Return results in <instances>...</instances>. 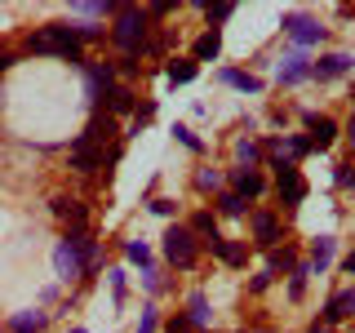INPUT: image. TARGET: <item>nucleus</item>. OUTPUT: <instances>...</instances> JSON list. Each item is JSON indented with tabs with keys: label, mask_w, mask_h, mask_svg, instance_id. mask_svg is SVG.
<instances>
[{
	"label": "nucleus",
	"mask_w": 355,
	"mask_h": 333,
	"mask_svg": "<svg viewBox=\"0 0 355 333\" xmlns=\"http://www.w3.org/2000/svg\"><path fill=\"white\" fill-rule=\"evenodd\" d=\"M231 14H236V5H209V18H214V22L231 18Z\"/></svg>",
	"instance_id": "obj_32"
},
{
	"label": "nucleus",
	"mask_w": 355,
	"mask_h": 333,
	"mask_svg": "<svg viewBox=\"0 0 355 333\" xmlns=\"http://www.w3.org/2000/svg\"><path fill=\"white\" fill-rule=\"evenodd\" d=\"M107 133H111V116H94V120H89V129H85V138H80V142H89V147H94L98 138H107Z\"/></svg>",
	"instance_id": "obj_17"
},
{
	"label": "nucleus",
	"mask_w": 355,
	"mask_h": 333,
	"mask_svg": "<svg viewBox=\"0 0 355 333\" xmlns=\"http://www.w3.org/2000/svg\"><path fill=\"white\" fill-rule=\"evenodd\" d=\"M306 76H311L306 53H288V58L280 62V85H297V80H306Z\"/></svg>",
	"instance_id": "obj_8"
},
{
	"label": "nucleus",
	"mask_w": 355,
	"mask_h": 333,
	"mask_svg": "<svg viewBox=\"0 0 355 333\" xmlns=\"http://www.w3.org/2000/svg\"><path fill=\"white\" fill-rule=\"evenodd\" d=\"M284 31L297 44H320V40H324V27H320V22H311V18H302V14H288L284 18Z\"/></svg>",
	"instance_id": "obj_6"
},
{
	"label": "nucleus",
	"mask_w": 355,
	"mask_h": 333,
	"mask_svg": "<svg viewBox=\"0 0 355 333\" xmlns=\"http://www.w3.org/2000/svg\"><path fill=\"white\" fill-rule=\"evenodd\" d=\"M40 329H44L40 311H22V316H14V333H40Z\"/></svg>",
	"instance_id": "obj_16"
},
{
	"label": "nucleus",
	"mask_w": 355,
	"mask_h": 333,
	"mask_svg": "<svg viewBox=\"0 0 355 333\" xmlns=\"http://www.w3.org/2000/svg\"><path fill=\"white\" fill-rule=\"evenodd\" d=\"M218 80L236 85V89H244V94H258V89H262V80H258V76H244V71H218Z\"/></svg>",
	"instance_id": "obj_13"
},
{
	"label": "nucleus",
	"mask_w": 355,
	"mask_h": 333,
	"mask_svg": "<svg viewBox=\"0 0 355 333\" xmlns=\"http://www.w3.org/2000/svg\"><path fill=\"white\" fill-rule=\"evenodd\" d=\"M164 333H196V325L187 316H178V320H169V329H164Z\"/></svg>",
	"instance_id": "obj_30"
},
{
	"label": "nucleus",
	"mask_w": 355,
	"mask_h": 333,
	"mask_svg": "<svg viewBox=\"0 0 355 333\" xmlns=\"http://www.w3.org/2000/svg\"><path fill=\"white\" fill-rule=\"evenodd\" d=\"M209 244H214V253H218L222 262H244V253L236 249V244H227V240H222V236H214V240H209Z\"/></svg>",
	"instance_id": "obj_21"
},
{
	"label": "nucleus",
	"mask_w": 355,
	"mask_h": 333,
	"mask_svg": "<svg viewBox=\"0 0 355 333\" xmlns=\"http://www.w3.org/2000/svg\"><path fill=\"white\" fill-rule=\"evenodd\" d=\"M125 253H129V262H142V266L151 262V249H147V244H138V240H129V244H125Z\"/></svg>",
	"instance_id": "obj_25"
},
{
	"label": "nucleus",
	"mask_w": 355,
	"mask_h": 333,
	"mask_svg": "<svg viewBox=\"0 0 355 333\" xmlns=\"http://www.w3.org/2000/svg\"><path fill=\"white\" fill-rule=\"evenodd\" d=\"M342 266H347V275H355V253H351V258H347V262H342Z\"/></svg>",
	"instance_id": "obj_37"
},
{
	"label": "nucleus",
	"mask_w": 355,
	"mask_h": 333,
	"mask_svg": "<svg viewBox=\"0 0 355 333\" xmlns=\"http://www.w3.org/2000/svg\"><path fill=\"white\" fill-rule=\"evenodd\" d=\"M164 253H169V262L178 266H191L196 262V240L187 227H169V236H164Z\"/></svg>",
	"instance_id": "obj_4"
},
{
	"label": "nucleus",
	"mask_w": 355,
	"mask_h": 333,
	"mask_svg": "<svg viewBox=\"0 0 355 333\" xmlns=\"http://www.w3.org/2000/svg\"><path fill=\"white\" fill-rule=\"evenodd\" d=\"M338 187H347V191H355V173H351V169H338Z\"/></svg>",
	"instance_id": "obj_35"
},
{
	"label": "nucleus",
	"mask_w": 355,
	"mask_h": 333,
	"mask_svg": "<svg viewBox=\"0 0 355 333\" xmlns=\"http://www.w3.org/2000/svg\"><path fill=\"white\" fill-rule=\"evenodd\" d=\"M253 236H258V244H266L271 249L275 240H280V227H275L271 214H253Z\"/></svg>",
	"instance_id": "obj_11"
},
{
	"label": "nucleus",
	"mask_w": 355,
	"mask_h": 333,
	"mask_svg": "<svg viewBox=\"0 0 355 333\" xmlns=\"http://www.w3.org/2000/svg\"><path fill=\"white\" fill-rule=\"evenodd\" d=\"M191 227L200 231V236H209V240L218 236V231H214V218H209V214H196V222H191Z\"/></svg>",
	"instance_id": "obj_29"
},
{
	"label": "nucleus",
	"mask_w": 355,
	"mask_h": 333,
	"mask_svg": "<svg viewBox=\"0 0 355 333\" xmlns=\"http://www.w3.org/2000/svg\"><path fill=\"white\" fill-rule=\"evenodd\" d=\"M236 187H240V191H236L240 200H244V196H258V191H262V178L253 173V169H240V173H236Z\"/></svg>",
	"instance_id": "obj_15"
},
{
	"label": "nucleus",
	"mask_w": 355,
	"mask_h": 333,
	"mask_svg": "<svg viewBox=\"0 0 355 333\" xmlns=\"http://www.w3.org/2000/svg\"><path fill=\"white\" fill-rule=\"evenodd\" d=\"M218 49H222V40H218V31H205V36L196 40V58L200 62H209V58H218Z\"/></svg>",
	"instance_id": "obj_14"
},
{
	"label": "nucleus",
	"mask_w": 355,
	"mask_h": 333,
	"mask_svg": "<svg viewBox=\"0 0 355 333\" xmlns=\"http://www.w3.org/2000/svg\"><path fill=\"white\" fill-rule=\"evenodd\" d=\"M187 320L200 329V325H209V302H205V293H191V311H187Z\"/></svg>",
	"instance_id": "obj_20"
},
{
	"label": "nucleus",
	"mask_w": 355,
	"mask_h": 333,
	"mask_svg": "<svg viewBox=\"0 0 355 333\" xmlns=\"http://www.w3.org/2000/svg\"><path fill=\"white\" fill-rule=\"evenodd\" d=\"M133 107V94L129 89H116V94H111V111H129Z\"/></svg>",
	"instance_id": "obj_27"
},
{
	"label": "nucleus",
	"mask_w": 355,
	"mask_h": 333,
	"mask_svg": "<svg viewBox=\"0 0 355 333\" xmlns=\"http://www.w3.org/2000/svg\"><path fill=\"white\" fill-rule=\"evenodd\" d=\"M329 258H333V236H320L315 249H311V266H320V271H324Z\"/></svg>",
	"instance_id": "obj_18"
},
{
	"label": "nucleus",
	"mask_w": 355,
	"mask_h": 333,
	"mask_svg": "<svg viewBox=\"0 0 355 333\" xmlns=\"http://www.w3.org/2000/svg\"><path fill=\"white\" fill-rule=\"evenodd\" d=\"M31 53H58V58H80V40L71 27H44L31 36Z\"/></svg>",
	"instance_id": "obj_2"
},
{
	"label": "nucleus",
	"mask_w": 355,
	"mask_h": 333,
	"mask_svg": "<svg viewBox=\"0 0 355 333\" xmlns=\"http://www.w3.org/2000/svg\"><path fill=\"white\" fill-rule=\"evenodd\" d=\"M275 169H280V196H284V205H288V209H293V205H302V196H306L302 173H297L293 164H284V160H275Z\"/></svg>",
	"instance_id": "obj_5"
},
{
	"label": "nucleus",
	"mask_w": 355,
	"mask_h": 333,
	"mask_svg": "<svg viewBox=\"0 0 355 333\" xmlns=\"http://www.w3.org/2000/svg\"><path fill=\"white\" fill-rule=\"evenodd\" d=\"M71 164H76V169H98V164H103V155H98V147H89V142H76Z\"/></svg>",
	"instance_id": "obj_12"
},
{
	"label": "nucleus",
	"mask_w": 355,
	"mask_h": 333,
	"mask_svg": "<svg viewBox=\"0 0 355 333\" xmlns=\"http://www.w3.org/2000/svg\"><path fill=\"white\" fill-rule=\"evenodd\" d=\"M103 89H111V67H89V94H103Z\"/></svg>",
	"instance_id": "obj_19"
},
{
	"label": "nucleus",
	"mask_w": 355,
	"mask_h": 333,
	"mask_svg": "<svg viewBox=\"0 0 355 333\" xmlns=\"http://www.w3.org/2000/svg\"><path fill=\"white\" fill-rule=\"evenodd\" d=\"M218 209H222V214H227V218H240V214H244V200H240L236 191H227V196L218 200Z\"/></svg>",
	"instance_id": "obj_23"
},
{
	"label": "nucleus",
	"mask_w": 355,
	"mask_h": 333,
	"mask_svg": "<svg viewBox=\"0 0 355 333\" xmlns=\"http://www.w3.org/2000/svg\"><path fill=\"white\" fill-rule=\"evenodd\" d=\"M306 125H311V142H306V147H320V151H324L333 142V133H338V125H333L329 116H311Z\"/></svg>",
	"instance_id": "obj_9"
},
{
	"label": "nucleus",
	"mask_w": 355,
	"mask_h": 333,
	"mask_svg": "<svg viewBox=\"0 0 355 333\" xmlns=\"http://www.w3.org/2000/svg\"><path fill=\"white\" fill-rule=\"evenodd\" d=\"M173 133H178V142H182V147H191V151H200V138L187 125H173Z\"/></svg>",
	"instance_id": "obj_28"
},
{
	"label": "nucleus",
	"mask_w": 355,
	"mask_h": 333,
	"mask_svg": "<svg viewBox=\"0 0 355 333\" xmlns=\"http://www.w3.org/2000/svg\"><path fill=\"white\" fill-rule=\"evenodd\" d=\"M133 333H155V311L151 307L142 311V320H138V329H133Z\"/></svg>",
	"instance_id": "obj_31"
},
{
	"label": "nucleus",
	"mask_w": 355,
	"mask_h": 333,
	"mask_svg": "<svg viewBox=\"0 0 355 333\" xmlns=\"http://www.w3.org/2000/svg\"><path fill=\"white\" fill-rule=\"evenodd\" d=\"M94 262V240L85 236V231H76V236H67L58 249H53V266H58L62 280H76V275L85 271V266Z\"/></svg>",
	"instance_id": "obj_1"
},
{
	"label": "nucleus",
	"mask_w": 355,
	"mask_h": 333,
	"mask_svg": "<svg viewBox=\"0 0 355 333\" xmlns=\"http://www.w3.org/2000/svg\"><path fill=\"white\" fill-rule=\"evenodd\" d=\"M196 182H200V191H214V187H222V173H218V169H205Z\"/></svg>",
	"instance_id": "obj_26"
},
{
	"label": "nucleus",
	"mask_w": 355,
	"mask_h": 333,
	"mask_svg": "<svg viewBox=\"0 0 355 333\" xmlns=\"http://www.w3.org/2000/svg\"><path fill=\"white\" fill-rule=\"evenodd\" d=\"M236 155H240V164H258V155H262V147H258V142H249V138H244L240 147H236Z\"/></svg>",
	"instance_id": "obj_24"
},
{
	"label": "nucleus",
	"mask_w": 355,
	"mask_h": 333,
	"mask_svg": "<svg viewBox=\"0 0 355 333\" xmlns=\"http://www.w3.org/2000/svg\"><path fill=\"white\" fill-rule=\"evenodd\" d=\"M14 67V53H0V71H9Z\"/></svg>",
	"instance_id": "obj_36"
},
{
	"label": "nucleus",
	"mask_w": 355,
	"mask_h": 333,
	"mask_svg": "<svg viewBox=\"0 0 355 333\" xmlns=\"http://www.w3.org/2000/svg\"><path fill=\"white\" fill-rule=\"evenodd\" d=\"M142 31H147V18H142L138 9H125V14L116 18V31H111V36H116V44H120V49H138Z\"/></svg>",
	"instance_id": "obj_3"
},
{
	"label": "nucleus",
	"mask_w": 355,
	"mask_h": 333,
	"mask_svg": "<svg viewBox=\"0 0 355 333\" xmlns=\"http://www.w3.org/2000/svg\"><path fill=\"white\" fill-rule=\"evenodd\" d=\"M288 262H293V253H288V249H284V253L271 249V266H288Z\"/></svg>",
	"instance_id": "obj_34"
},
{
	"label": "nucleus",
	"mask_w": 355,
	"mask_h": 333,
	"mask_svg": "<svg viewBox=\"0 0 355 333\" xmlns=\"http://www.w3.org/2000/svg\"><path fill=\"white\" fill-rule=\"evenodd\" d=\"M351 71V58L347 53H329V58H320L315 67H311V76H320V80H338V76Z\"/></svg>",
	"instance_id": "obj_7"
},
{
	"label": "nucleus",
	"mask_w": 355,
	"mask_h": 333,
	"mask_svg": "<svg viewBox=\"0 0 355 333\" xmlns=\"http://www.w3.org/2000/svg\"><path fill=\"white\" fill-rule=\"evenodd\" d=\"M169 80H173V85L196 80V62H169Z\"/></svg>",
	"instance_id": "obj_22"
},
{
	"label": "nucleus",
	"mask_w": 355,
	"mask_h": 333,
	"mask_svg": "<svg viewBox=\"0 0 355 333\" xmlns=\"http://www.w3.org/2000/svg\"><path fill=\"white\" fill-rule=\"evenodd\" d=\"M284 151H288V155H306L311 147H306V138H288V142H284Z\"/></svg>",
	"instance_id": "obj_33"
},
{
	"label": "nucleus",
	"mask_w": 355,
	"mask_h": 333,
	"mask_svg": "<svg viewBox=\"0 0 355 333\" xmlns=\"http://www.w3.org/2000/svg\"><path fill=\"white\" fill-rule=\"evenodd\" d=\"M71 333H85V329H71Z\"/></svg>",
	"instance_id": "obj_38"
},
{
	"label": "nucleus",
	"mask_w": 355,
	"mask_h": 333,
	"mask_svg": "<svg viewBox=\"0 0 355 333\" xmlns=\"http://www.w3.org/2000/svg\"><path fill=\"white\" fill-rule=\"evenodd\" d=\"M347 316H355V289L333 293V302L324 307V320H347Z\"/></svg>",
	"instance_id": "obj_10"
}]
</instances>
